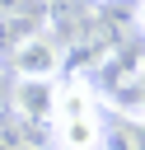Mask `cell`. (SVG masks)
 Here are the masks:
<instances>
[{
	"label": "cell",
	"mask_w": 145,
	"mask_h": 150,
	"mask_svg": "<svg viewBox=\"0 0 145 150\" xmlns=\"http://www.w3.org/2000/svg\"><path fill=\"white\" fill-rule=\"evenodd\" d=\"M51 98H56V80H14V89H9V108L28 127H47Z\"/></svg>",
	"instance_id": "3"
},
{
	"label": "cell",
	"mask_w": 145,
	"mask_h": 150,
	"mask_svg": "<svg viewBox=\"0 0 145 150\" xmlns=\"http://www.w3.org/2000/svg\"><path fill=\"white\" fill-rule=\"evenodd\" d=\"M47 131H51L56 150H98L103 145V103H98V94L84 75L56 80Z\"/></svg>",
	"instance_id": "1"
},
{
	"label": "cell",
	"mask_w": 145,
	"mask_h": 150,
	"mask_svg": "<svg viewBox=\"0 0 145 150\" xmlns=\"http://www.w3.org/2000/svg\"><path fill=\"white\" fill-rule=\"evenodd\" d=\"M136 33L145 38V0H136Z\"/></svg>",
	"instance_id": "4"
},
{
	"label": "cell",
	"mask_w": 145,
	"mask_h": 150,
	"mask_svg": "<svg viewBox=\"0 0 145 150\" xmlns=\"http://www.w3.org/2000/svg\"><path fill=\"white\" fill-rule=\"evenodd\" d=\"M61 61H65V47L56 42L51 28H37L14 42V75L19 80H56Z\"/></svg>",
	"instance_id": "2"
}]
</instances>
